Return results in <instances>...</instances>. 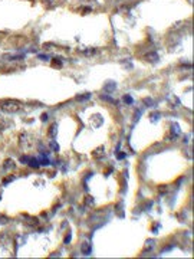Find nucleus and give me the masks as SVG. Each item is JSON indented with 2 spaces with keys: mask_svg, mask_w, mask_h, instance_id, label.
<instances>
[{
  "mask_svg": "<svg viewBox=\"0 0 194 259\" xmlns=\"http://www.w3.org/2000/svg\"><path fill=\"white\" fill-rule=\"evenodd\" d=\"M82 252H84V255H89L91 253V246L88 243H84L82 245Z\"/></svg>",
  "mask_w": 194,
  "mask_h": 259,
  "instance_id": "20e7f679",
  "label": "nucleus"
},
{
  "mask_svg": "<svg viewBox=\"0 0 194 259\" xmlns=\"http://www.w3.org/2000/svg\"><path fill=\"white\" fill-rule=\"evenodd\" d=\"M145 59L150 60V62H155V60H158V53L155 52H150L145 55Z\"/></svg>",
  "mask_w": 194,
  "mask_h": 259,
  "instance_id": "f03ea898",
  "label": "nucleus"
},
{
  "mask_svg": "<svg viewBox=\"0 0 194 259\" xmlns=\"http://www.w3.org/2000/svg\"><path fill=\"white\" fill-rule=\"evenodd\" d=\"M3 167H4V170H12V168L14 167V161H13V160H10V158L6 160V161H4V166H3Z\"/></svg>",
  "mask_w": 194,
  "mask_h": 259,
  "instance_id": "7ed1b4c3",
  "label": "nucleus"
},
{
  "mask_svg": "<svg viewBox=\"0 0 194 259\" xmlns=\"http://www.w3.org/2000/svg\"><path fill=\"white\" fill-rule=\"evenodd\" d=\"M52 65H53V66H60V65H62V62H60V59H53Z\"/></svg>",
  "mask_w": 194,
  "mask_h": 259,
  "instance_id": "423d86ee",
  "label": "nucleus"
},
{
  "mask_svg": "<svg viewBox=\"0 0 194 259\" xmlns=\"http://www.w3.org/2000/svg\"><path fill=\"white\" fill-rule=\"evenodd\" d=\"M0 108L4 112L12 114V112H18L22 108V104L16 100H4V101H0Z\"/></svg>",
  "mask_w": 194,
  "mask_h": 259,
  "instance_id": "f257e3e1",
  "label": "nucleus"
},
{
  "mask_svg": "<svg viewBox=\"0 0 194 259\" xmlns=\"http://www.w3.org/2000/svg\"><path fill=\"white\" fill-rule=\"evenodd\" d=\"M125 101H127L128 104H131V98H130V96H125Z\"/></svg>",
  "mask_w": 194,
  "mask_h": 259,
  "instance_id": "6e6552de",
  "label": "nucleus"
},
{
  "mask_svg": "<svg viewBox=\"0 0 194 259\" xmlns=\"http://www.w3.org/2000/svg\"><path fill=\"white\" fill-rule=\"evenodd\" d=\"M96 53V49H86L85 50V55L86 56H92V55H95Z\"/></svg>",
  "mask_w": 194,
  "mask_h": 259,
  "instance_id": "39448f33",
  "label": "nucleus"
},
{
  "mask_svg": "<svg viewBox=\"0 0 194 259\" xmlns=\"http://www.w3.org/2000/svg\"><path fill=\"white\" fill-rule=\"evenodd\" d=\"M69 241H71V235H68L66 236V242H65V243H69Z\"/></svg>",
  "mask_w": 194,
  "mask_h": 259,
  "instance_id": "0eeeda50",
  "label": "nucleus"
}]
</instances>
